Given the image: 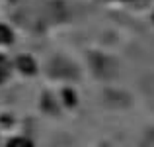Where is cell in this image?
<instances>
[{
  "instance_id": "cell-2",
  "label": "cell",
  "mask_w": 154,
  "mask_h": 147,
  "mask_svg": "<svg viewBox=\"0 0 154 147\" xmlns=\"http://www.w3.org/2000/svg\"><path fill=\"white\" fill-rule=\"evenodd\" d=\"M8 38H10V34H8V30H6V28H2V26H0V41H6Z\"/></svg>"
},
{
  "instance_id": "cell-1",
  "label": "cell",
  "mask_w": 154,
  "mask_h": 147,
  "mask_svg": "<svg viewBox=\"0 0 154 147\" xmlns=\"http://www.w3.org/2000/svg\"><path fill=\"white\" fill-rule=\"evenodd\" d=\"M8 147H31V143L27 139H22V137H18V139H14V141H10V145Z\"/></svg>"
}]
</instances>
